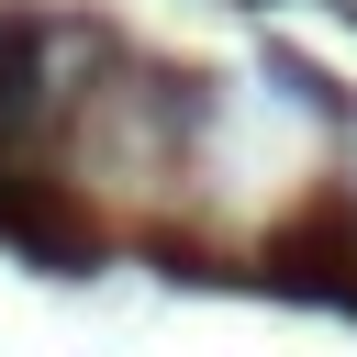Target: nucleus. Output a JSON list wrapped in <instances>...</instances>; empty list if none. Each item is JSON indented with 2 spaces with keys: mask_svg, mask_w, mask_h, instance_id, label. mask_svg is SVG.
I'll use <instances>...</instances> for the list:
<instances>
[{
  "mask_svg": "<svg viewBox=\"0 0 357 357\" xmlns=\"http://www.w3.org/2000/svg\"><path fill=\"white\" fill-rule=\"evenodd\" d=\"M346 11H357V0H346Z\"/></svg>",
  "mask_w": 357,
  "mask_h": 357,
  "instance_id": "nucleus-1",
  "label": "nucleus"
},
{
  "mask_svg": "<svg viewBox=\"0 0 357 357\" xmlns=\"http://www.w3.org/2000/svg\"><path fill=\"white\" fill-rule=\"evenodd\" d=\"M257 11H268V0H257Z\"/></svg>",
  "mask_w": 357,
  "mask_h": 357,
  "instance_id": "nucleus-2",
  "label": "nucleus"
}]
</instances>
